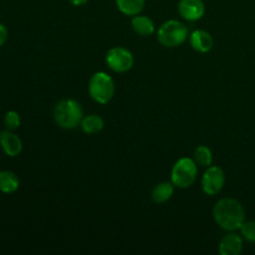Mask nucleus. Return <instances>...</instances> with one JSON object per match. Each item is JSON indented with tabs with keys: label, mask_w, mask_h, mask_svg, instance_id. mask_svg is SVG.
I'll use <instances>...</instances> for the list:
<instances>
[{
	"label": "nucleus",
	"mask_w": 255,
	"mask_h": 255,
	"mask_svg": "<svg viewBox=\"0 0 255 255\" xmlns=\"http://www.w3.org/2000/svg\"><path fill=\"white\" fill-rule=\"evenodd\" d=\"M216 223L227 232L238 231L246 222V209L234 198H222L213 208Z\"/></svg>",
	"instance_id": "nucleus-1"
},
{
	"label": "nucleus",
	"mask_w": 255,
	"mask_h": 255,
	"mask_svg": "<svg viewBox=\"0 0 255 255\" xmlns=\"http://www.w3.org/2000/svg\"><path fill=\"white\" fill-rule=\"evenodd\" d=\"M84 119V111L79 101L64 99L54 107L55 124L64 129H75Z\"/></svg>",
	"instance_id": "nucleus-2"
},
{
	"label": "nucleus",
	"mask_w": 255,
	"mask_h": 255,
	"mask_svg": "<svg viewBox=\"0 0 255 255\" xmlns=\"http://www.w3.org/2000/svg\"><path fill=\"white\" fill-rule=\"evenodd\" d=\"M116 85L114 79L104 71L95 72L89 81V94L97 104L106 105L114 99Z\"/></svg>",
	"instance_id": "nucleus-3"
},
{
	"label": "nucleus",
	"mask_w": 255,
	"mask_h": 255,
	"mask_svg": "<svg viewBox=\"0 0 255 255\" xmlns=\"http://www.w3.org/2000/svg\"><path fill=\"white\" fill-rule=\"evenodd\" d=\"M157 39L164 47H178L188 39V29L178 20H168L159 26Z\"/></svg>",
	"instance_id": "nucleus-4"
},
{
	"label": "nucleus",
	"mask_w": 255,
	"mask_h": 255,
	"mask_svg": "<svg viewBox=\"0 0 255 255\" xmlns=\"http://www.w3.org/2000/svg\"><path fill=\"white\" fill-rule=\"evenodd\" d=\"M197 176H198V167L194 159L183 157L174 163L171 172V182L177 188L186 189L193 186L194 182L197 181Z\"/></svg>",
	"instance_id": "nucleus-5"
},
{
	"label": "nucleus",
	"mask_w": 255,
	"mask_h": 255,
	"mask_svg": "<svg viewBox=\"0 0 255 255\" xmlns=\"http://www.w3.org/2000/svg\"><path fill=\"white\" fill-rule=\"evenodd\" d=\"M106 64L114 72L124 74L133 67L134 57L128 49L124 46H115L106 54Z\"/></svg>",
	"instance_id": "nucleus-6"
},
{
	"label": "nucleus",
	"mask_w": 255,
	"mask_h": 255,
	"mask_svg": "<svg viewBox=\"0 0 255 255\" xmlns=\"http://www.w3.org/2000/svg\"><path fill=\"white\" fill-rule=\"evenodd\" d=\"M202 189L207 196H216L221 193L226 186V173L218 166L207 167L203 177H202Z\"/></svg>",
	"instance_id": "nucleus-7"
},
{
	"label": "nucleus",
	"mask_w": 255,
	"mask_h": 255,
	"mask_svg": "<svg viewBox=\"0 0 255 255\" xmlns=\"http://www.w3.org/2000/svg\"><path fill=\"white\" fill-rule=\"evenodd\" d=\"M178 12L187 21H198L204 16L206 5L203 0H179Z\"/></svg>",
	"instance_id": "nucleus-8"
},
{
	"label": "nucleus",
	"mask_w": 255,
	"mask_h": 255,
	"mask_svg": "<svg viewBox=\"0 0 255 255\" xmlns=\"http://www.w3.org/2000/svg\"><path fill=\"white\" fill-rule=\"evenodd\" d=\"M0 146L6 156L16 157L22 151V142L14 131L5 129L0 132Z\"/></svg>",
	"instance_id": "nucleus-9"
},
{
	"label": "nucleus",
	"mask_w": 255,
	"mask_h": 255,
	"mask_svg": "<svg viewBox=\"0 0 255 255\" xmlns=\"http://www.w3.org/2000/svg\"><path fill=\"white\" fill-rule=\"evenodd\" d=\"M219 254L221 255H239L243 251V237L242 234L229 233L222 238L219 243Z\"/></svg>",
	"instance_id": "nucleus-10"
},
{
	"label": "nucleus",
	"mask_w": 255,
	"mask_h": 255,
	"mask_svg": "<svg viewBox=\"0 0 255 255\" xmlns=\"http://www.w3.org/2000/svg\"><path fill=\"white\" fill-rule=\"evenodd\" d=\"M189 44H191L192 49L196 50L197 52L206 54V52H209L213 49L214 40L208 31L196 30L189 36Z\"/></svg>",
	"instance_id": "nucleus-11"
},
{
	"label": "nucleus",
	"mask_w": 255,
	"mask_h": 255,
	"mask_svg": "<svg viewBox=\"0 0 255 255\" xmlns=\"http://www.w3.org/2000/svg\"><path fill=\"white\" fill-rule=\"evenodd\" d=\"M131 25L133 31L139 36H151L156 31V26L154 22L152 21L151 17L146 16V15H134L132 16Z\"/></svg>",
	"instance_id": "nucleus-12"
},
{
	"label": "nucleus",
	"mask_w": 255,
	"mask_h": 255,
	"mask_svg": "<svg viewBox=\"0 0 255 255\" xmlns=\"http://www.w3.org/2000/svg\"><path fill=\"white\" fill-rule=\"evenodd\" d=\"M174 194V184L172 182H161L152 191V201L157 204L168 202Z\"/></svg>",
	"instance_id": "nucleus-13"
},
{
	"label": "nucleus",
	"mask_w": 255,
	"mask_h": 255,
	"mask_svg": "<svg viewBox=\"0 0 255 255\" xmlns=\"http://www.w3.org/2000/svg\"><path fill=\"white\" fill-rule=\"evenodd\" d=\"M20 181L11 171H0V191L5 194L15 193L19 189Z\"/></svg>",
	"instance_id": "nucleus-14"
},
{
	"label": "nucleus",
	"mask_w": 255,
	"mask_h": 255,
	"mask_svg": "<svg viewBox=\"0 0 255 255\" xmlns=\"http://www.w3.org/2000/svg\"><path fill=\"white\" fill-rule=\"evenodd\" d=\"M81 129L87 134H96L101 132L105 127V121L99 115H89L84 117L80 124Z\"/></svg>",
	"instance_id": "nucleus-15"
},
{
	"label": "nucleus",
	"mask_w": 255,
	"mask_h": 255,
	"mask_svg": "<svg viewBox=\"0 0 255 255\" xmlns=\"http://www.w3.org/2000/svg\"><path fill=\"white\" fill-rule=\"evenodd\" d=\"M146 0H116V5L120 11L127 16L138 15L144 9Z\"/></svg>",
	"instance_id": "nucleus-16"
},
{
	"label": "nucleus",
	"mask_w": 255,
	"mask_h": 255,
	"mask_svg": "<svg viewBox=\"0 0 255 255\" xmlns=\"http://www.w3.org/2000/svg\"><path fill=\"white\" fill-rule=\"evenodd\" d=\"M193 159L198 166L202 167H209L212 166V162H213V154L212 151L207 146H198L194 149Z\"/></svg>",
	"instance_id": "nucleus-17"
},
{
	"label": "nucleus",
	"mask_w": 255,
	"mask_h": 255,
	"mask_svg": "<svg viewBox=\"0 0 255 255\" xmlns=\"http://www.w3.org/2000/svg\"><path fill=\"white\" fill-rule=\"evenodd\" d=\"M20 124H21V119H20V115L16 111H9L5 114L4 125L6 129L15 131V129L19 128Z\"/></svg>",
	"instance_id": "nucleus-18"
},
{
	"label": "nucleus",
	"mask_w": 255,
	"mask_h": 255,
	"mask_svg": "<svg viewBox=\"0 0 255 255\" xmlns=\"http://www.w3.org/2000/svg\"><path fill=\"white\" fill-rule=\"evenodd\" d=\"M242 237L247 242L255 243V221H246L239 228Z\"/></svg>",
	"instance_id": "nucleus-19"
},
{
	"label": "nucleus",
	"mask_w": 255,
	"mask_h": 255,
	"mask_svg": "<svg viewBox=\"0 0 255 255\" xmlns=\"http://www.w3.org/2000/svg\"><path fill=\"white\" fill-rule=\"evenodd\" d=\"M7 36H9V32H7L6 26L0 22V47H1L5 42H6Z\"/></svg>",
	"instance_id": "nucleus-20"
},
{
	"label": "nucleus",
	"mask_w": 255,
	"mask_h": 255,
	"mask_svg": "<svg viewBox=\"0 0 255 255\" xmlns=\"http://www.w3.org/2000/svg\"><path fill=\"white\" fill-rule=\"evenodd\" d=\"M69 1L72 5H75V6H81V5H85L86 2H89L90 0H69Z\"/></svg>",
	"instance_id": "nucleus-21"
}]
</instances>
